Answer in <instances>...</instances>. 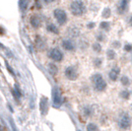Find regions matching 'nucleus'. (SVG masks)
Masks as SVG:
<instances>
[{
	"label": "nucleus",
	"instance_id": "1",
	"mask_svg": "<svg viewBox=\"0 0 132 131\" xmlns=\"http://www.w3.org/2000/svg\"><path fill=\"white\" fill-rule=\"evenodd\" d=\"M92 83L94 89L97 92H104L106 89V82L105 81L104 77L102 76V74L100 73H96L92 76Z\"/></svg>",
	"mask_w": 132,
	"mask_h": 131
},
{
	"label": "nucleus",
	"instance_id": "2",
	"mask_svg": "<svg viewBox=\"0 0 132 131\" xmlns=\"http://www.w3.org/2000/svg\"><path fill=\"white\" fill-rule=\"evenodd\" d=\"M70 11L74 16H82L86 12V5L83 1H73L70 3Z\"/></svg>",
	"mask_w": 132,
	"mask_h": 131
},
{
	"label": "nucleus",
	"instance_id": "3",
	"mask_svg": "<svg viewBox=\"0 0 132 131\" xmlns=\"http://www.w3.org/2000/svg\"><path fill=\"white\" fill-rule=\"evenodd\" d=\"M131 123H132L131 116L128 114L127 112H123L119 116L118 121H117L118 127L120 128L121 130H127V129H129L130 126H131Z\"/></svg>",
	"mask_w": 132,
	"mask_h": 131
},
{
	"label": "nucleus",
	"instance_id": "4",
	"mask_svg": "<svg viewBox=\"0 0 132 131\" xmlns=\"http://www.w3.org/2000/svg\"><path fill=\"white\" fill-rule=\"evenodd\" d=\"M53 16L59 25H64L67 22V14L64 10L60 8H57L53 11Z\"/></svg>",
	"mask_w": 132,
	"mask_h": 131
},
{
	"label": "nucleus",
	"instance_id": "5",
	"mask_svg": "<svg viewBox=\"0 0 132 131\" xmlns=\"http://www.w3.org/2000/svg\"><path fill=\"white\" fill-rule=\"evenodd\" d=\"M64 74H65V76L67 79L72 80V81L76 80L78 78V76H79V73H78L77 69H76L74 66H68L65 69Z\"/></svg>",
	"mask_w": 132,
	"mask_h": 131
},
{
	"label": "nucleus",
	"instance_id": "6",
	"mask_svg": "<svg viewBox=\"0 0 132 131\" xmlns=\"http://www.w3.org/2000/svg\"><path fill=\"white\" fill-rule=\"evenodd\" d=\"M48 56H50L53 61H55V62H60V61H62V59H63V53L61 52L60 49H58V48L50 49V53H48Z\"/></svg>",
	"mask_w": 132,
	"mask_h": 131
},
{
	"label": "nucleus",
	"instance_id": "7",
	"mask_svg": "<svg viewBox=\"0 0 132 131\" xmlns=\"http://www.w3.org/2000/svg\"><path fill=\"white\" fill-rule=\"evenodd\" d=\"M119 73H120V69L118 67H113L109 73V77L111 81L116 82V80L118 79V76H119Z\"/></svg>",
	"mask_w": 132,
	"mask_h": 131
},
{
	"label": "nucleus",
	"instance_id": "8",
	"mask_svg": "<svg viewBox=\"0 0 132 131\" xmlns=\"http://www.w3.org/2000/svg\"><path fill=\"white\" fill-rule=\"evenodd\" d=\"M62 46H63V48L68 50V51H72V50L75 49V44H74V43L72 42L71 39H68V38L62 40Z\"/></svg>",
	"mask_w": 132,
	"mask_h": 131
},
{
	"label": "nucleus",
	"instance_id": "9",
	"mask_svg": "<svg viewBox=\"0 0 132 131\" xmlns=\"http://www.w3.org/2000/svg\"><path fill=\"white\" fill-rule=\"evenodd\" d=\"M30 22H31V25L35 29H38L40 26V19H39V17L38 15H33L30 19Z\"/></svg>",
	"mask_w": 132,
	"mask_h": 131
},
{
	"label": "nucleus",
	"instance_id": "10",
	"mask_svg": "<svg viewBox=\"0 0 132 131\" xmlns=\"http://www.w3.org/2000/svg\"><path fill=\"white\" fill-rule=\"evenodd\" d=\"M127 7H128V2L127 1H120L117 5V12L119 14H123V13L126 12Z\"/></svg>",
	"mask_w": 132,
	"mask_h": 131
},
{
	"label": "nucleus",
	"instance_id": "11",
	"mask_svg": "<svg viewBox=\"0 0 132 131\" xmlns=\"http://www.w3.org/2000/svg\"><path fill=\"white\" fill-rule=\"evenodd\" d=\"M52 98H53V103H54V104L59 105V104H61V96L57 89H55L54 91H53V96H52Z\"/></svg>",
	"mask_w": 132,
	"mask_h": 131
},
{
	"label": "nucleus",
	"instance_id": "12",
	"mask_svg": "<svg viewBox=\"0 0 132 131\" xmlns=\"http://www.w3.org/2000/svg\"><path fill=\"white\" fill-rule=\"evenodd\" d=\"M46 30H47L50 33H52V34H58L59 33V30H58L57 27L55 26L54 24H52V23L47 24V26H46Z\"/></svg>",
	"mask_w": 132,
	"mask_h": 131
},
{
	"label": "nucleus",
	"instance_id": "13",
	"mask_svg": "<svg viewBox=\"0 0 132 131\" xmlns=\"http://www.w3.org/2000/svg\"><path fill=\"white\" fill-rule=\"evenodd\" d=\"M40 109H42V112L45 113L46 110H47V99L43 98L42 99V102H40Z\"/></svg>",
	"mask_w": 132,
	"mask_h": 131
},
{
	"label": "nucleus",
	"instance_id": "14",
	"mask_svg": "<svg viewBox=\"0 0 132 131\" xmlns=\"http://www.w3.org/2000/svg\"><path fill=\"white\" fill-rule=\"evenodd\" d=\"M120 83H121V85H123L124 87H127V86H129V85L131 84V80L129 79V77H127L124 75V76H121Z\"/></svg>",
	"mask_w": 132,
	"mask_h": 131
},
{
	"label": "nucleus",
	"instance_id": "15",
	"mask_svg": "<svg viewBox=\"0 0 132 131\" xmlns=\"http://www.w3.org/2000/svg\"><path fill=\"white\" fill-rule=\"evenodd\" d=\"M68 32H69V35L71 37H78L79 34H80V30L76 27H72L68 30Z\"/></svg>",
	"mask_w": 132,
	"mask_h": 131
},
{
	"label": "nucleus",
	"instance_id": "16",
	"mask_svg": "<svg viewBox=\"0 0 132 131\" xmlns=\"http://www.w3.org/2000/svg\"><path fill=\"white\" fill-rule=\"evenodd\" d=\"M100 29L105 31V32H109L110 29V25L109 22H102L101 25H100Z\"/></svg>",
	"mask_w": 132,
	"mask_h": 131
},
{
	"label": "nucleus",
	"instance_id": "17",
	"mask_svg": "<svg viewBox=\"0 0 132 131\" xmlns=\"http://www.w3.org/2000/svg\"><path fill=\"white\" fill-rule=\"evenodd\" d=\"M119 96L123 100H129V98H130V93L127 90H122L120 93H119Z\"/></svg>",
	"mask_w": 132,
	"mask_h": 131
},
{
	"label": "nucleus",
	"instance_id": "18",
	"mask_svg": "<svg viewBox=\"0 0 132 131\" xmlns=\"http://www.w3.org/2000/svg\"><path fill=\"white\" fill-rule=\"evenodd\" d=\"M116 52H114V50L113 49H109L108 51H106V57H108V59L110 60H112L116 58Z\"/></svg>",
	"mask_w": 132,
	"mask_h": 131
},
{
	"label": "nucleus",
	"instance_id": "19",
	"mask_svg": "<svg viewBox=\"0 0 132 131\" xmlns=\"http://www.w3.org/2000/svg\"><path fill=\"white\" fill-rule=\"evenodd\" d=\"M83 112H84V114L86 115L87 117H89V116H91V115L93 114V109L91 107H85Z\"/></svg>",
	"mask_w": 132,
	"mask_h": 131
},
{
	"label": "nucleus",
	"instance_id": "20",
	"mask_svg": "<svg viewBox=\"0 0 132 131\" xmlns=\"http://www.w3.org/2000/svg\"><path fill=\"white\" fill-rule=\"evenodd\" d=\"M102 63H103V59L101 58V57H96L95 59H94V66L96 67V68H99L102 66Z\"/></svg>",
	"mask_w": 132,
	"mask_h": 131
},
{
	"label": "nucleus",
	"instance_id": "21",
	"mask_svg": "<svg viewBox=\"0 0 132 131\" xmlns=\"http://www.w3.org/2000/svg\"><path fill=\"white\" fill-rule=\"evenodd\" d=\"M92 47H93L94 51H96V52H101L102 51V45L97 42V43H94L93 45H92Z\"/></svg>",
	"mask_w": 132,
	"mask_h": 131
},
{
	"label": "nucleus",
	"instance_id": "22",
	"mask_svg": "<svg viewBox=\"0 0 132 131\" xmlns=\"http://www.w3.org/2000/svg\"><path fill=\"white\" fill-rule=\"evenodd\" d=\"M87 131H99V128L95 123H89L87 126Z\"/></svg>",
	"mask_w": 132,
	"mask_h": 131
},
{
	"label": "nucleus",
	"instance_id": "23",
	"mask_svg": "<svg viewBox=\"0 0 132 131\" xmlns=\"http://www.w3.org/2000/svg\"><path fill=\"white\" fill-rule=\"evenodd\" d=\"M48 69H50V72L52 75L56 74V72H57V67H56V65L53 64V63H50V65H48Z\"/></svg>",
	"mask_w": 132,
	"mask_h": 131
},
{
	"label": "nucleus",
	"instance_id": "24",
	"mask_svg": "<svg viewBox=\"0 0 132 131\" xmlns=\"http://www.w3.org/2000/svg\"><path fill=\"white\" fill-rule=\"evenodd\" d=\"M110 15H111V11H110V9L109 7H106L104 12H103V17L104 18H110Z\"/></svg>",
	"mask_w": 132,
	"mask_h": 131
},
{
	"label": "nucleus",
	"instance_id": "25",
	"mask_svg": "<svg viewBox=\"0 0 132 131\" xmlns=\"http://www.w3.org/2000/svg\"><path fill=\"white\" fill-rule=\"evenodd\" d=\"M105 37L104 36V34L99 33L98 35H97V39L100 40V42H104V40H105Z\"/></svg>",
	"mask_w": 132,
	"mask_h": 131
},
{
	"label": "nucleus",
	"instance_id": "26",
	"mask_svg": "<svg viewBox=\"0 0 132 131\" xmlns=\"http://www.w3.org/2000/svg\"><path fill=\"white\" fill-rule=\"evenodd\" d=\"M124 50L127 51V52H130L132 51V44H126L124 45Z\"/></svg>",
	"mask_w": 132,
	"mask_h": 131
},
{
	"label": "nucleus",
	"instance_id": "27",
	"mask_svg": "<svg viewBox=\"0 0 132 131\" xmlns=\"http://www.w3.org/2000/svg\"><path fill=\"white\" fill-rule=\"evenodd\" d=\"M120 43L119 42H117V40H116V42H113L112 44H111V46L112 47H114V48H119L120 47Z\"/></svg>",
	"mask_w": 132,
	"mask_h": 131
},
{
	"label": "nucleus",
	"instance_id": "28",
	"mask_svg": "<svg viewBox=\"0 0 132 131\" xmlns=\"http://www.w3.org/2000/svg\"><path fill=\"white\" fill-rule=\"evenodd\" d=\"M87 27H88V29H93V28L95 27V23H93V22L89 23L88 25H87Z\"/></svg>",
	"mask_w": 132,
	"mask_h": 131
},
{
	"label": "nucleus",
	"instance_id": "29",
	"mask_svg": "<svg viewBox=\"0 0 132 131\" xmlns=\"http://www.w3.org/2000/svg\"><path fill=\"white\" fill-rule=\"evenodd\" d=\"M128 24H129V26H131L132 27V16L129 18V21H128Z\"/></svg>",
	"mask_w": 132,
	"mask_h": 131
},
{
	"label": "nucleus",
	"instance_id": "30",
	"mask_svg": "<svg viewBox=\"0 0 132 131\" xmlns=\"http://www.w3.org/2000/svg\"><path fill=\"white\" fill-rule=\"evenodd\" d=\"M0 131H2V127H1V124H0Z\"/></svg>",
	"mask_w": 132,
	"mask_h": 131
}]
</instances>
